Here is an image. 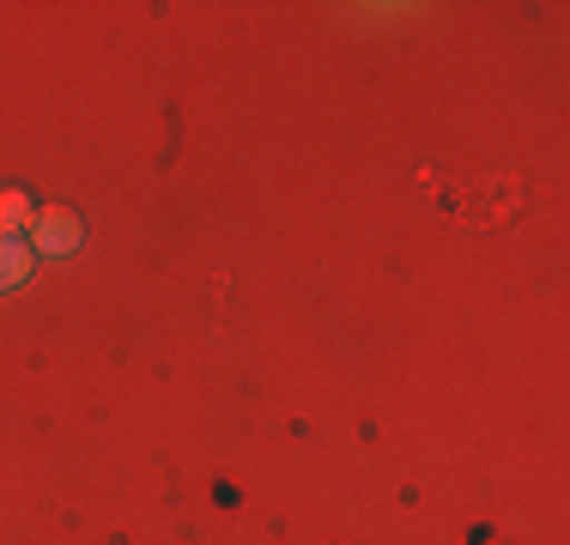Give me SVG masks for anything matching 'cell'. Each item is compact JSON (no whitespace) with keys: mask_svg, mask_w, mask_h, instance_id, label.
Returning a JSON list of instances; mask_svg holds the SVG:
<instances>
[{"mask_svg":"<svg viewBox=\"0 0 570 545\" xmlns=\"http://www.w3.org/2000/svg\"><path fill=\"white\" fill-rule=\"evenodd\" d=\"M31 230H37V255H49V261H67V255L79 249V237H86V225L67 207H43Z\"/></svg>","mask_w":570,"mask_h":545,"instance_id":"obj_1","label":"cell"},{"mask_svg":"<svg viewBox=\"0 0 570 545\" xmlns=\"http://www.w3.org/2000/svg\"><path fill=\"white\" fill-rule=\"evenodd\" d=\"M31 261L37 255L24 249L12 230H0V291H12V285H24V272H31Z\"/></svg>","mask_w":570,"mask_h":545,"instance_id":"obj_2","label":"cell"},{"mask_svg":"<svg viewBox=\"0 0 570 545\" xmlns=\"http://www.w3.org/2000/svg\"><path fill=\"white\" fill-rule=\"evenodd\" d=\"M24 225H37L31 195L24 188H0V230H24Z\"/></svg>","mask_w":570,"mask_h":545,"instance_id":"obj_3","label":"cell"}]
</instances>
